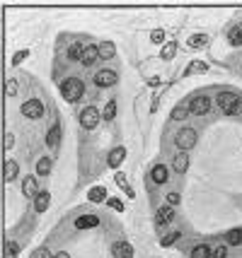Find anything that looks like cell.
<instances>
[{"label":"cell","mask_w":242,"mask_h":258,"mask_svg":"<svg viewBox=\"0 0 242 258\" xmlns=\"http://www.w3.org/2000/svg\"><path fill=\"white\" fill-rule=\"evenodd\" d=\"M59 140H60V126H54L46 135V145L49 147H59Z\"/></svg>","instance_id":"ffe728a7"},{"label":"cell","mask_w":242,"mask_h":258,"mask_svg":"<svg viewBox=\"0 0 242 258\" xmlns=\"http://www.w3.org/2000/svg\"><path fill=\"white\" fill-rule=\"evenodd\" d=\"M172 220V205H165V207H160L157 210V217H155V222L162 227V225H167Z\"/></svg>","instance_id":"2e32d148"},{"label":"cell","mask_w":242,"mask_h":258,"mask_svg":"<svg viewBox=\"0 0 242 258\" xmlns=\"http://www.w3.org/2000/svg\"><path fill=\"white\" fill-rule=\"evenodd\" d=\"M218 106L228 116H238V114H242V97H235L230 92H223L218 97Z\"/></svg>","instance_id":"7a4b0ae2"},{"label":"cell","mask_w":242,"mask_h":258,"mask_svg":"<svg viewBox=\"0 0 242 258\" xmlns=\"http://www.w3.org/2000/svg\"><path fill=\"white\" fill-rule=\"evenodd\" d=\"M97 225H99V217H97V215H83V217L75 220V227H78V230H92V227H97Z\"/></svg>","instance_id":"ba28073f"},{"label":"cell","mask_w":242,"mask_h":258,"mask_svg":"<svg viewBox=\"0 0 242 258\" xmlns=\"http://www.w3.org/2000/svg\"><path fill=\"white\" fill-rule=\"evenodd\" d=\"M189 109H191V114H196V116L206 114V111L211 109V99H209V97H196V99H191Z\"/></svg>","instance_id":"52a82bcc"},{"label":"cell","mask_w":242,"mask_h":258,"mask_svg":"<svg viewBox=\"0 0 242 258\" xmlns=\"http://www.w3.org/2000/svg\"><path fill=\"white\" fill-rule=\"evenodd\" d=\"M97 49H99V58H102V60H109V58L117 56V46H114L112 41H102Z\"/></svg>","instance_id":"7c38bea8"},{"label":"cell","mask_w":242,"mask_h":258,"mask_svg":"<svg viewBox=\"0 0 242 258\" xmlns=\"http://www.w3.org/2000/svg\"><path fill=\"white\" fill-rule=\"evenodd\" d=\"M175 53H177V41H170V44H165V46H162V53H160V58H162V60H172V58H175Z\"/></svg>","instance_id":"d6986e66"},{"label":"cell","mask_w":242,"mask_h":258,"mask_svg":"<svg viewBox=\"0 0 242 258\" xmlns=\"http://www.w3.org/2000/svg\"><path fill=\"white\" fill-rule=\"evenodd\" d=\"M97 58H99V49H97V46H85V53H83V65H92Z\"/></svg>","instance_id":"ac0fdd59"},{"label":"cell","mask_w":242,"mask_h":258,"mask_svg":"<svg viewBox=\"0 0 242 258\" xmlns=\"http://www.w3.org/2000/svg\"><path fill=\"white\" fill-rule=\"evenodd\" d=\"M22 114L27 118H41L44 116V104L39 99H30V102L22 104Z\"/></svg>","instance_id":"5b68a950"},{"label":"cell","mask_w":242,"mask_h":258,"mask_svg":"<svg viewBox=\"0 0 242 258\" xmlns=\"http://www.w3.org/2000/svg\"><path fill=\"white\" fill-rule=\"evenodd\" d=\"M177 239H180V232H170L167 236H162V239H160V244H162V246H172Z\"/></svg>","instance_id":"1f68e13d"},{"label":"cell","mask_w":242,"mask_h":258,"mask_svg":"<svg viewBox=\"0 0 242 258\" xmlns=\"http://www.w3.org/2000/svg\"><path fill=\"white\" fill-rule=\"evenodd\" d=\"M228 39H230V44L233 46H240L242 44V25H235V27L228 31Z\"/></svg>","instance_id":"44dd1931"},{"label":"cell","mask_w":242,"mask_h":258,"mask_svg":"<svg viewBox=\"0 0 242 258\" xmlns=\"http://www.w3.org/2000/svg\"><path fill=\"white\" fill-rule=\"evenodd\" d=\"M206 44H209V36H206V34H194V36L189 39V46H191V49H204Z\"/></svg>","instance_id":"7402d4cb"},{"label":"cell","mask_w":242,"mask_h":258,"mask_svg":"<svg viewBox=\"0 0 242 258\" xmlns=\"http://www.w3.org/2000/svg\"><path fill=\"white\" fill-rule=\"evenodd\" d=\"M189 114H191V109H189L186 104H182V106H177V109L172 111V118H175V121H182V118H186Z\"/></svg>","instance_id":"83f0119b"},{"label":"cell","mask_w":242,"mask_h":258,"mask_svg":"<svg viewBox=\"0 0 242 258\" xmlns=\"http://www.w3.org/2000/svg\"><path fill=\"white\" fill-rule=\"evenodd\" d=\"M172 169L177 174H184L189 169V155H186V152H180V155L172 159Z\"/></svg>","instance_id":"30bf717a"},{"label":"cell","mask_w":242,"mask_h":258,"mask_svg":"<svg viewBox=\"0 0 242 258\" xmlns=\"http://www.w3.org/2000/svg\"><path fill=\"white\" fill-rule=\"evenodd\" d=\"M49 172H51V159H49V157H41V159L36 162V174L46 176Z\"/></svg>","instance_id":"d4e9b609"},{"label":"cell","mask_w":242,"mask_h":258,"mask_svg":"<svg viewBox=\"0 0 242 258\" xmlns=\"http://www.w3.org/2000/svg\"><path fill=\"white\" fill-rule=\"evenodd\" d=\"M17 251H20V249H17V244H15V241H7V258H15Z\"/></svg>","instance_id":"e575fe53"},{"label":"cell","mask_w":242,"mask_h":258,"mask_svg":"<svg viewBox=\"0 0 242 258\" xmlns=\"http://www.w3.org/2000/svg\"><path fill=\"white\" fill-rule=\"evenodd\" d=\"M167 203L170 205H180V193H167Z\"/></svg>","instance_id":"ab89813d"},{"label":"cell","mask_w":242,"mask_h":258,"mask_svg":"<svg viewBox=\"0 0 242 258\" xmlns=\"http://www.w3.org/2000/svg\"><path fill=\"white\" fill-rule=\"evenodd\" d=\"M97 123H99V111L94 109V106H88V109H83V114H80V126L83 128H97Z\"/></svg>","instance_id":"277c9868"},{"label":"cell","mask_w":242,"mask_h":258,"mask_svg":"<svg viewBox=\"0 0 242 258\" xmlns=\"http://www.w3.org/2000/svg\"><path fill=\"white\" fill-rule=\"evenodd\" d=\"M49 201H51L49 191H41V193L34 198V210H36V212H44V210L49 207Z\"/></svg>","instance_id":"5bb4252c"},{"label":"cell","mask_w":242,"mask_h":258,"mask_svg":"<svg viewBox=\"0 0 242 258\" xmlns=\"http://www.w3.org/2000/svg\"><path fill=\"white\" fill-rule=\"evenodd\" d=\"M123 159H126V147H114V150L109 152V159H107V162H109L112 169H117Z\"/></svg>","instance_id":"9c48e42d"},{"label":"cell","mask_w":242,"mask_h":258,"mask_svg":"<svg viewBox=\"0 0 242 258\" xmlns=\"http://www.w3.org/2000/svg\"><path fill=\"white\" fill-rule=\"evenodd\" d=\"M30 56V51H20V53H15V58H12V65H20L25 58Z\"/></svg>","instance_id":"836d02e7"},{"label":"cell","mask_w":242,"mask_h":258,"mask_svg":"<svg viewBox=\"0 0 242 258\" xmlns=\"http://www.w3.org/2000/svg\"><path fill=\"white\" fill-rule=\"evenodd\" d=\"M83 53H85V46H80V44H73L68 49V58L70 60H83Z\"/></svg>","instance_id":"603a6c76"},{"label":"cell","mask_w":242,"mask_h":258,"mask_svg":"<svg viewBox=\"0 0 242 258\" xmlns=\"http://www.w3.org/2000/svg\"><path fill=\"white\" fill-rule=\"evenodd\" d=\"M12 145H15V135H7V138H5V147H7V150H10V147H12Z\"/></svg>","instance_id":"60d3db41"},{"label":"cell","mask_w":242,"mask_h":258,"mask_svg":"<svg viewBox=\"0 0 242 258\" xmlns=\"http://www.w3.org/2000/svg\"><path fill=\"white\" fill-rule=\"evenodd\" d=\"M191 258H213V251L206 244H201V246H196V249L191 251Z\"/></svg>","instance_id":"cb8c5ba5"},{"label":"cell","mask_w":242,"mask_h":258,"mask_svg":"<svg viewBox=\"0 0 242 258\" xmlns=\"http://www.w3.org/2000/svg\"><path fill=\"white\" fill-rule=\"evenodd\" d=\"M151 176H152V181L155 183H165L170 176H167V167H162V164H155L152 167V172H151Z\"/></svg>","instance_id":"9a60e30c"},{"label":"cell","mask_w":242,"mask_h":258,"mask_svg":"<svg viewBox=\"0 0 242 258\" xmlns=\"http://www.w3.org/2000/svg\"><path fill=\"white\" fill-rule=\"evenodd\" d=\"M228 241H230L233 246H240L242 244V230H230L228 232Z\"/></svg>","instance_id":"f546056e"},{"label":"cell","mask_w":242,"mask_h":258,"mask_svg":"<svg viewBox=\"0 0 242 258\" xmlns=\"http://www.w3.org/2000/svg\"><path fill=\"white\" fill-rule=\"evenodd\" d=\"M194 73H206V63H201V60H194V63L186 68V73H184V75H194Z\"/></svg>","instance_id":"4316f807"},{"label":"cell","mask_w":242,"mask_h":258,"mask_svg":"<svg viewBox=\"0 0 242 258\" xmlns=\"http://www.w3.org/2000/svg\"><path fill=\"white\" fill-rule=\"evenodd\" d=\"M114 179H117V183H119L121 188H123V191H126V196H128V198H133V191H131V186H128V183H126V176H123V174H117V176H114Z\"/></svg>","instance_id":"4dcf8cb0"},{"label":"cell","mask_w":242,"mask_h":258,"mask_svg":"<svg viewBox=\"0 0 242 258\" xmlns=\"http://www.w3.org/2000/svg\"><path fill=\"white\" fill-rule=\"evenodd\" d=\"M162 39H165V31H162V29L151 31V41H152V44H162Z\"/></svg>","instance_id":"d6a6232c"},{"label":"cell","mask_w":242,"mask_h":258,"mask_svg":"<svg viewBox=\"0 0 242 258\" xmlns=\"http://www.w3.org/2000/svg\"><path fill=\"white\" fill-rule=\"evenodd\" d=\"M83 92H85V85H83V80H78V77H68V80L60 85V94H63L65 102H78V99L83 97Z\"/></svg>","instance_id":"6da1fadb"},{"label":"cell","mask_w":242,"mask_h":258,"mask_svg":"<svg viewBox=\"0 0 242 258\" xmlns=\"http://www.w3.org/2000/svg\"><path fill=\"white\" fill-rule=\"evenodd\" d=\"M15 94H17V82L7 80V97H15Z\"/></svg>","instance_id":"d590c367"},{"label":"cell","mask_w":242,"mask_h":258,"mask_svg":"<svg viewBox=\"0 0 242 258\" xmlns=\"http://www.w3.org/2000/svg\"><path fill=\"white\" fill-rule=\"evenodd\" d=\"M228 256V249L225 246H215V251H213V258H225Z\"/></svg>","instance_id":"8d00e7d4"},{"label":"cell","mask_w":242,"mask_h":258,"mask_svg":"<svg viewBox=\"0 0 242 258\" xmlns=\"http://www.w3.org/2000/svg\"><path fill=\"white\" fill-rule=\"evenodd\" d=\"M22 191H25L27 198H36V196H39V186H36V179H34V176H27V179H25Z\"/></svg>","instance_id":"8fae6325"},{"label":"cell","mask_w":242,"mask_h":258,"mask_svg":"<svg viewBox=\"0 0 242 258\" xmlns=\"http://www.w3.org/2000/svg\"><path fill=\"white\" fill-rule=\"evenodd\" d=\"M56 258H70V256H68V254H59V256H56Z\"/></svg>","instance_id":"b9f144b4"},{"label":"cell","mask_w":242,"mask_h":258,"mask_svg":"<svg viewBox=\"0 0 242 258\" xmlns=\"http://www.w3.org/2000/svg\"><path fill=\"white\" fill-rule=\"evenodd\" d=\"M177 145L182 147V152H186V150H191L194 145H196V130L194 128H184L177 133Z\"/></svg>","instance_id":"3957f363"},{"label":"cell","mask_w":242,"mask_h":258,"mask_svg":"<svg viewBox=\"0 0 242 258\" xmlns=\"http://www.w3.org/2000/svg\"><path fill=\"white\" fill-rule=\"evenodd\" d=\"M109 207H114V210H119L121 212V210H123V203H121L119 198H112V201H109Z\"/></svg>","instance_id":"f35d334b"},{"label":"cell","mask_w":242,"mask_h":258,"mask_svg":"<svg viewBox=\"0 0 242 258\" xmlns=\"http://www.w3.org/2000/svg\"><path fill=\"white\" fill-rule=\"evenodd\" d=\"M31 258H51V254H49L46 249H36V251L31 254Z\"/></svg>","instance_id":"74e56055"},{"label":"cell","mask_w":242,"mask_h":258,"mask_svg":"<svg viewBox=\"0 0 242 258\" xmlns=\"http://www.w3.org/2000/svg\"><path fill=\"white\" fill-rule=\"evenodd\" d=\"M117 80H119V75L114 70H99L94 75V85L97 87H112V85H117Z\"/></svg>","instance_id":"8992f818"},{"label":"cell","mask_w":242,"mask_h":258,"mask_svg":"<svg viewBox=\"0 0 242 258\" xmlns=\"http://www.w3.org/2000/svg\"><path fill=\"white\" fill-rule=\"evenodd\" d=\"M112 251H114V256H117V258H131V256H133V249H131V244H126V241L114 244V246H112Z\"/></svg>","instance_id":"4fadbf2b"},{"label":"cell","mask_w":242,"mask_h":258,"mask_svg":"<svg viewBox=\"0 0 242 258\" xmlns=\"http://www.w3.org/2000/svg\"><path fill=\"white\" fill-rule=\"evenodd\" d=\"M114 116H117V102H114V99H109V102H107V106H104V118H107V121H112Z\"/></svg>","instance_id":"f1b7e54d"},{"label":"cell","mask_w":242,"mask_h":258,"mask_svg":"<svg viewBox=\"0 0 242 258\" xmlns=\"http://www.w3.org/2000/svg\"><path fill=\"white\" fill-rule=\"evenodd\" d=\"M15 176H17V164L12 159H7L5 162V181H12Z\"/></svg>","instance_id":"484cf974"},{"label":"cell","mask_w":242,"mask_h":258,"mask_svg":"<svg viewBox=\"0 0 242 258\" xmlns=\"http://www.w3.org/2000/svg\"><path fill=\"white\" fill-rule=\"evenodd\" d=\"M88 198H90L92 203H102L107 198V188H104V186H94V188L88 191Z\"/></svg>","instance_id":"e0dca14e"}]
</instances>
